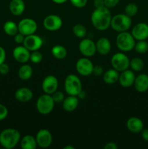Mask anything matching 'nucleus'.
Instances as JSON below:
<instances>
[{
  "instance_id": "obj_1",
  "label": "nucleus",
  "mask_w": 148,
  "mask_h": 149,
  "mask_svg": "<svg viewBox=\"0 0 148 149\" xmlns=\"http://www.w3.org/2000/svg\"><path fill=\"white\" fill-rule=\"evenodd\" d=\"M112 15L109 8L106 7L95 8L91 16L93 26L98 31H105L110 26Z\"/></svg>"
},
{
  "instance_id": "obj_2",
  "label": "nucleus",
  "mask_w": 148,
  "mask_h": 149,
  "mask_svg": "<svg viewBox=\"0 0 148 149\" xmlns=\"http://www.w3.org/2000/svg\"><path fill=\"white\" fill-rule=\"evenodd\" d=\"M20 132L13 128H7L0 133V144L6 149L14 148L20 143Z\"/></svg>"
},
{
  "instance_id": "obj_3",
  "label": "nucleus",
  "mask_w": 148,
  "mask_h": 149,
  "mask_svg": "<svg viewBox=\"0 0 148 149\" xmlns=\"http://www.w3.org/2000/svg\"><path fill=\"white\" fill-rule=\"evenodd\" d=\"M117 47L121 52H128L134 49L136 40L132 36L131 33L128 31L120 32L115 39Z\"/></svg>"
},
{
  "instance_id": "obj_4",
  "label": "nucleus",
  "mask_w": 148,
  "mask_h": 149,
  "mask_svg": "<svg viewBox=\"0 0 148 149\" xmlns=\"http://www.w3.org/2000/svg\"><path fill=\"white\" fill-rule=\"evenodd\" d=\"M132 24L131 17L124 14H118L112 17L110 27L115 31H127Z\"/></svg>"
},
{
  "instance_id": "obj_5",
  "label": "nucleus",
  "mask_w": 148,
  "mask_h": 149,
  "mask_svg": "<svg viewBox=\"0 0 148 149\" xmlns=\"http://www.w3.org/2000/svg\"><path fill=\"white\" fill-rule=\"evenodd\" d=\"M65 90L68 95L78 96L82 90V83L79 77L75 74H68L64 83Z\"/></svg>"
},
{
  "instance_id": "obj_6",
  "label": "nucleus",
  "mask_w": 148,
  "mask_h": 149,
  "mask_svg": "<svg viewBox=\"0 0 148 149\" xmlns=\"http://www.w3.org/2000/svg\"><path fill=\"white\" fill-rule=\"evenodd\" d=\"M55 101L52 95L46 94L41 95L36 100V107L38 112L42 115L49 114L55 108Z\"/></svg>"
},
{
  "instance_id": "obj_7",
  "label": "nucleus",
  "mask_w": 148,
  "mask_h": 149,
  "mask_svg": "<svg viewBox=\"0 0 148 149\" xmlns=\"http://www.w3.org/2000/svg\"><path fill=\"white\" fill-rule=\"evenodd\" d=\"M129 57L123 52H116L111 58V65L113 68L117 70L119 72L125 71L129 68Z\"/></svg>"
},
{
  "instance_id": "obj_8",
  "label": "nucleus",
  "mask_w": 148,
  "mask_h": 149,
  "mask_svg": "<svg viewBox=\"0 0 148 149\" xmlns=\"http://www.w3.org/2000/svg\"><path fill=\"white\" fill-rule=\"evenodd\" d=\"M93 68L94 64L89 58L86 57L79 58L75 63V69L77 72L83 77H88L92 74Z\"/></svg>"
},
{
  "instance_id": "obj_9",
  "label": "nucleus",
  "mask_w": 148,
  "mask_h": 149,
  "mask_svg": "<svg viewBox=\"0 0 148 149\" xmlns=\"http://www.w3.org/2000/svg\"><path fill=\"white\" fill-rule=\"evenodd\" d=\"M18 31L24 36L33 34L36 32L38 26L36 22L32 18H23L17 24Z\"/></svg>"
},
{
  "instance_id": "obj_10",
  "label": "nucleus",
  "mask_w": 148,
  "mask_h": 149,
  "mask_svg": "<svg viewBox=\"0 0 148 149\" xmlns=\"http://www.w3.org/2000/svg\"><path fill=\"white\" fill-rule=\"evenodd\" d=\"M78 49L81 55L86 58L94 56L97 52L96 43L90 39H82L78 45Z\"/></svg>"
},
{
  "instance_id": "obj_11",
  "label": "nucleus",
  "mask_w": 148,
  "mask_h": 149,
  "mask_svg": "<svg viewBox=\"0 0 148 149\" xmlns=\"http://www.w3.org/2000/svg\"><path fill=\"white\" fill-rule=\"evenodd\" d=\"M43 26L49 31H56L62 26V20L61 17L57 15H49L43 20Z\"/></svg>"
},
{
  "instance_id": "obj_12",
  "label": "nucleus",
  "mask_w": 148,
  "mask_h": 149,
  "mask_svg": "<svg viewBox=\"0 0 148 149\" xmlns=\"http://www.w3.org/2000/svg\"><path fill=\"white\" fill-rule=\"evenodd\" d=\"M44 41L41 36L35 34H30L25 36L23 45L28 49L30 52L39 50L43 45Z\"/></svg>"
},
{
  "instance_id": "obj_13",
  "label": "nucleus",
  "mask_w": 148,
  "mask_h": 149,
  "mask_svg": "<svg viewBox=\"0 0 148 149\" xmlns=\"http://www.w3.org/2000/svg\"><path fill=\"white\" fill-rule=\"evenodd\" d=\"M58 85L59 82L57 78L54 75H48L42 81L41 88L44 93L52 95L57 90Z\"/></svg>"
},
{
  "instance_id": "obj_14",
  "label": "nucleus",
  "mask_w": 148,
  "mask_h": 149,
  "mask_svg": "<svg viewBox=\"0 0 148 149\" xmlns=\"http://www.w3.org/2000/svg\"><path fill=\"white\" fill-rule=\"evenodd\" d=\"M38 146L42 148H49L52 143V133L46 129H41L38 131L36 136Z\"/></svg>"
},
{
  "instance_id": "obj_15",
  "label": "nucleus",
  "mask_w": 148,
  "mask_h": 149,
  "mask_svg": "<svg viewBox=\"0 0 148 149\" xmlns=\"http://www.w3.org/2000/svg\"><path fill=\"white\" fill-rule=\"evenodd\" d=\"M135 78H136V76H135L134 71L128 68L120 73L118 81L121 87L129 88L133 85Z\"/></svg>"
},
{
  "instance_id": "obj_16",
  "label": "nucleus",
  "mask_w": 148,
  "mask_h": 149,
  "mask_svg": "<svg viewBox=\"0 0 148 149\" xmlns=\"http://www.w3.org/2000/svg\"><path fill=\"white\" fill-rule=\"evenodd\" d=\"M12 55L14 59L20 63H26L30 61V52L23 45H19L14 48L12 52Z\"/></svg>"
},
{
  "instance_id": "obj_17",
  "label": "nucleus",
  "mask_w": 148,
  "mask_h": 149,
  "mask_svg": "<svg viewBox=\"0 0 148 149\" xmlns=\"http://www.w3.org/2000/svg\"><path fill=\"white\" fill-rule=\"evenodd\" d=\"M131 34L136 41L147 40L148 38V24L139 23L132 28Z\"/></svg>"
},
{
  "instance_id": "obj_18",
  "label": "nucleus",
  "mask_w": 148,
  "mask_h": 149,
  "mask_svg": "<svg viewBox=\"0 0 148 149\" xmlns=\"http://www.w3.org/2000/svg\"><path fill=\"white\" fill-rule=\"evenodd\" d=\"M126 127L132 133H140L144 129V123L139 118L131 116L126 122Z\"/></svg>"
},
{
  "instance_id": "obj_19",
  "label": "nucleus",
  "mask_w": 148,
  "mask_h": 149,
  "mask_svg": "<svg viewBox=\"0 0 148 149\" xmlns=\"http://www.w3.org/2000/svg\"><path fill=\"white\" fill-rule=\"evenodd\" d=\"M134 88L138 93H144L148 90V75L140 74L136 76L133 83Z\"/></svg>"
},
{
  "instance_id": "obj_20",
  "label": "nucleus",
  "mask_w": 148,
  "mask_h": 149,
  "mask_svg": "<svg viewBox=\"0 0 148 149\" xmlns=\"http://www.w3.org/2000/svg\"><path fill=\"white\" fill-rule=\"evenodd\" d=\"M97 52L102 55H107L111 50V42L107 38L101 37L96 42Z\"/></svg>"
},
{
  "instance_id": "obj_21",
  "label": "nucleus",
  "mask_w": 148,
  "mask_h": 149,
  "mask_svg": "<svg viewBox=\"0 0 148 149\" xmlns=\"http://www.w3.org/2000/svg\"><path fill=\"white\" fill-rule=\"evenodd\" d=\"M15 97L16 100L21 103H27L33 98V91L28 87H21L15 92Z\"/></svg>"
},
{
  "instance_id": "obj_22",
  "label": "nucleus",
  "mask_w": 148,
  "mask_h": 149,
  "mask_svg": "<svg viewBox=\"0 0 148 149\" xmlns=\"http://www.w3.org/2000/svg\"><path fill=\"white\" fill-rule=\"evenodd\" d=\"M10 11L13 15L20 16L26 10V4L23 0H11L9 5Z\"/></svg>"
},
{
  "instance_id": "obj_23",
  "label": "nucleus",
  "mask_w": 148,
  "mask_h": 149,
  "mask_svg": "<svg viewBox=\"0 0 148 149\" xmlns=\"http://www.w3.org/2000/svg\"><path fill=\"white\" fill-rule=\"evenodd\" d=\"M79 103V100L77 96L68 95V97H65L62 101V108L65 111L72 112L77 109Z\"/></svg>"
},
{
  "instance_id": "obj_24",
  "label": "nucleus",
  "mask_w": 148,
  "mask_h": 149,
  "mask_svg": "<svg viewBox=\"0 0 148 149\" xmlns=\"http://www.w3.org/2000/svg\"><path fill=\"white\" fill-rule=\"evenodd\" d=\"M119 71L114 68L108 69L103 73L102 77L103 81L107 84H113L118 81L119 79Z\"/></svg>"
},
{
  "instance_id": "obj_25",
  "label": "nucleus",
  "mask_w": 148,
  "mask_h": 149,
  "mask_svg": "<svg viewBox=\"0 0 148 149\" xmlns=\"http://www.w3.org/2000/svg\"><path fill=\"white\" fill-rule=\"evenodd\" d=\"M20 146L23 149H36L38 145L36 138L30 135H25L20 139Z\"/></svg>"
},
{
  "instance_id": "obj_26",
  "label": "nucleus",
  "mask_w": 148,
  "mask_h": 149,
  "mask_svg": "<svg viewBox=\"0 0 148 149\" xmlns=\"http://www.w3.org/2000/svg\"><path fill=\"white\" fill-rule=\"evenodd\" d=\"M33 75V68L30 65L23 63L18 70V77L23 81L30 79Z\"/></svg>"
},
{
  "instance_id": "obj_27",
  "label": "nucleus",
  "mask_w": 148,
  "mask_h": 149,
  "mask_svg": "<svg viewBox=\"0 0 148 149\" xmlns=\"http://www.w3.org/2000/svg\"><path fill=\"white\" fill-rule=\"evenodd\" d=\"M51 52H52V55H53L54 58L58 60L64 59L68 54L66 48L60 45H57L52 47Z\"/></svg>"
},
{
  "instance_id": "obj_28",
  "label": "nucleus",
  "mask_w": 148,
  "mask_h": 149,
  "mask_svg": "<svg viewBox=\"0 0 148 149\" xmlns=\"http://www.w3.org/2000/svg\"><path fill=\"white\" fill-rule=\"evenodd\" d=\"M3 29H4V31L5 32L6 34L11 36H14L16 33L19 32L17 24L12 20H8L4 24Z\"/></svg>"
},
{
  "instance_id": "obj_29",
  "label": "nucleus",
  "mask_w": 148,
  "mask_h": 149,
  "mask_svg": "<svg viewBox=\"0 0 148 149\" xmlns=\"http://www.w3.org/2000/svg\"><path fill=\"white\" fill-rule=\"evenodd\" d=\"M129 67L133 71L139 72V71H142L145 67V62L143 60L140 58H133L130 60L129 63Z\"/></svg>"
},
{
  "instance_id": "obj_30",
  "label": "nucleus",
  "mask_w": 148,
  "mask_h": 149,
  "mask_svg": "<svg viewBox=\"0 0 148 149\" xmlns=\"http://www.w3.org/2000/svg\"><path fill=\"white\" fill-rule=\"evenodd\" d=\"M73 33L77 38L84 39L87 33L86 28L84 25L78 23V24H75L73 28Z\"/></svg>"
},
{
  "instance_id": "obj_31",
  "label": "nucleus",
  "mask_w": 148,
  "mask_h": 149,
  "mask_svg": "<svg viewBox=\"0 0 148 149\" xmlns=\"http://www.w3.org/2000/svg\"><path fill=\"white\" fill-rule=\"evenodd\" d=\"M134 49L137 53L145 54L148 52V42L147 40H140L136 42Z\"/></svg>"
},
{
  "instance_id": "obj_32",
  "label": "nucleus",
  "mask_w": 148,
  "mask_h": 149,
  "mask_svg": "<svg viewBox=\"0 0 148 149\" xmlns=\"http://www.w3.org/2000/svg\"><path fill=\"white\" fill-rule=\"evenodd\" d=\"M138 10H139V7H138L137 4L135 3H129L125 7V14L132 17L137 14Z\"/></svg>"
},
{
  "instance_id": "obj_33",
  "label": "nucleus",
  "mask_w": 148,
  "mask_h": 149,
  "mask_svg": "<svg viewBox=\"0 0 148 149\" xmlns=\"http://www.w3.org/2000/svg\"><path fill=\"white\" fill-rule=\"evenodd\" d=\"M43 60V55L39 50L33 51L30 52V61L34 64H39Z\"/></svg>"
},
{
  "instance_id": "obj_34",
  "label": "nucleus",
  "mask_w": 148,
  "mask_h": 149,
  "mask_svg": "<svg viewBox=\"0 0 148 149\" xmlns=\"http://www.w3.org/2000/svg\"><path fill=\"white\" fill-rule=\"evenodd\" d=\"M52 98H53L54 101L55 103H61L65 99V95H64L63 93L61 91H55L53 94H52Z\"/></svg>"
},
{
  "instance_id": "obj_35",
  "label": "nucleus",
  "mask_w": 148,
  "mask_h": 149,
  "mask_svg": "<svg viewBox=\"0 0 148 149\" xmlns=\"http://www.w3.org/2000/svg\"><path fill=\"white\" fill-rule=\"evenodd\" d=\"M73 6L77 8H83L87 4L88 0H69Z\"/></svg>"
},
{
  "instance_id": "obj_36",
  "label": "nucleus",
  "mask_w": 148,
  "mask_h": 149,
  "mask_svg": "<svg viewBox=\"0 0 148 149\" xmlns=\"http://www.w3.org/2000/svg\"><path fill=\"white\" fill-rule=\"evenodd\" d=\"M7 115H8V109L5 106L0 104V121H2L6 119Z\"/></svg>"
},
{
  "instance_id": "obj_37",
  "label": "nucleus",
  "mask_w": 148,
  "mask_h": 149,
  "mask_svg": "<svg viewBox=\"0 0 148 149\" xmlns=\"http://www.w3.org/2000/svg\"><path fill=\"white\" fill-rule=\"evenodd\" d=\"M120 1V0H104V6L109 9L113 8V7L117 6Z\"/></svg>"
},
{
  "instance_id": "obj_38",
  "label": "nucleus",
  "mask_w": 148,
  "mask_h": 149,
  "mask_svg": "<svg viewBox=\"0 0 148 149\" xmlns=\"http://www.w3.org/2000/svg\"><path fill=\"white\" fill-rule=\"evenodd\" d=\"M103 73H104V70H103L102 66H101L100 65H94L92 74L95 76H101L102 75Z\"/></svg>"
},
{
  "instance_id": "obj_39",
  "label": "nucleus",
  "mask_w": 148,
  "mask_h": 149,
  "mask_svg": "<svg viewBox=\"0 0 148 149\" xmlns=\"http://www.w3.org/2000/svg\"><path fill=\"white\" fill-rule=\"evenodd\" d=\"M10 72V67L5 63L0 64V74L1 75H7Z\"/></svg>"
},
{
  "instance_id": "obj_40",
  "label": "nucleus",
  "mask_w": 148,
  "mask_h": 149,
  "mask_svg": "<svg viewBox=\"0 0 148 149\" xmlns=\"http://www.w3.org/2000/svg\"><path fill=\"white\" fill-rule=\"evenodd\" d=\"M25 36L23 34H22L21 33L18 32L17 33H16L15 35L14 36V40L15 42L18 45H20V44H23V42H24V39H25Z\"/></svg>"
},
{
  "instance_id": "obj_41",
  "label": "nucleus",
  "mask_w": 148,
  "mask_h": 149,
  "mask_svg": "<svg viewBox=\"0 0 148 149\" xmlns=\"http://www.w3.org/2000/svg\"><path fill=\"white\" fill-rule=\"evenodd\" d=\"M118 148V146L117 143L115 142L107 143L104 146V149H117Z\"/></svg>"
},
{
  "instance_id": "obj_42",
  "label": "nucleus",
  "mask_w": 148,
  "mask_h": 149,
  "mask_svg": "<svg viewBox=\"0 0 148 149\" xmlns=\"http://www.w3.org/2000/svg\"><path fill=\"white\" fill-rule=\"evenodd\" d=\"M6 60V52L2 47L0 46V64L4 63Z\"/></svg>"
},
{
  "instance_id": "obj_43",
  "label": "nucleus",
  "mask_w": 148,
  "mask_h": 149,
  "mask_svg": "<svg viewBox=\"0 0 148 149\" xmlns=\"http://www.w3.org/2000/svg\"><path fill=\"white\" fill-rule=\"evenodd\" d=\"M94 6L95 8H100V7H105L104 0H94Z\"/></svg>"
},
{
  "instance_id": "obj_44",
  "label": "nucleus",
  "mask_w": 148,
  "mask_h": 149,
  "mask_svg": "<svg viewBox=\"0 0 148 149\" xmlns=\"http://www.w3.org/2000/svg\"><path fill=\"white\" fill-rule=\"evenodd\" d=\"M141 135L144 141L148 142V129H143L141 132Z\"/></svg>"
},
{
  "instance_id": "obj_45",
  "label": "nucleus",
  "mask_w": 148,
  "mask_h": 149,
  "mask_svg": "<svg viewBox=\"0 0 148 149\" xmlns=\"http://www.w3.org/2000/svg\"><path fill=\"white\" fill-rule=\"evenodd\" d=\"M52 1H53L54 3H55V4H62L66 2V1H68V0H52Z\"/></svg>"
},
{
  "instance_id": "obj_46",
  "label": "nucleus",
  "mask_w": 148,
  "mask_h": 149,
  "mask_svg": "<svg viewBox=\"0 0 148 149\" xmlns=\"http://www.w3.org/2000/svg\"><path fill=\"white\" fill-rule=\"evenodd\" d=\"M77 97H79V98L83 99L84 97H86V93H84V91H83V90H81V93H80L78 95V96H77Z\"/></svg>"
},
{
  "instance_id": "obj_47",
  "label": "nucleus",
  "mask_w": 148,
  "mask_h": 149,
  "mask_svg": "<svg viewBox=\"0 0 148 149\" xmlns=\"http://www.w3.org/2000/svg\"><path fill=\"white\" fill-rule=\"evenodd\" d=\"M64 149H75L73 146H66L63 148Z\"/></svg>"
},
{
  "instance_id": "obj_48",
  "label": "nucleus",
  "mask_w": 148,
  "mask_h": 149,
  "mask_svg": "<svg viewBox=\"0 0 148 149\" xmlns=\"http://www.w3.org/2000/svg\"><path fill=\"white\" fill-rule=\"evenodd\" d=\"M147 42H148V38H147Z\"/></svg>"
}]
</instances>
